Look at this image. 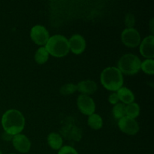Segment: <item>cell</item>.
Masks as SVG:
<instances>
[{"label": "cell", "instance_id": "1", "mask_svg": "<svg viewBox=\"0 0 154 154\" xmlns=\"http://www.w3.org/2000/svg\"><path fill=\"white\" fill-rule=\"evenodd\" d=\"M2 125L5 132L11 135L20 134L25 126V118L20 111L10 109L2 117Z\"/></svg>", "mask_w": 154, "mask_h": 154}, {"label": "cell", "instance_id": "2", "mask_svg": "<svg viewBox=\"0 0 154 154\" xmlns=\"http://www.w3.org/2000/svg\"><path fill=\"white\" fill-rule=\"evenodd\" d=\"M100 81L106 90L116 92L123 87V76L117 67H108L101 73Z\"/></svg>", "mask_w": 154, "mask_h": 154}, {"label": "cell", "instance_id": "3", "mask_svg": "<svg viewBox=\"0 0 154 154\" xmlns=\"http://www.w3.org/2000/svg\"><path fill=\"white\" fill-rule=\"evenodd\" d=\"M45 48L49 55L57 58L65 57L70 51L69 40L62 35H54L50 37Z\"/></svg>", "mask_w": 154, "mask_h": 154}, {"label": "cell", "instance_id": "4", "mask_svg": "<svg viewBox=\"0 0 154 154\" xmlns=\"http://www.w3.org/2000/svg\"><path fill=\"white\" fill-rule=\"evenodd\" d=\"M141 61L138 56L132 54H126L122 56L117 63V69L122 74L134 75L141 70Z\"/></svg>", "mask_w": 154, "mask_h": 154}, {"label": "cell", "instance_id": "5", "mask_svg": "<svg viewBox=\"0 0 154 154\" xmlns=\"http://www.w3.org/2000/svg\"><path fill=\"white\" fill-rule=\"evenodd\" d=\"M121 41L128 48H136L141 43V35L135 29L126 28L121 33Z\"/></svg>", "mask_w": 154, "mask_h": 154}, {"label": "cell", "instance_id": "6", "mask_svg": "<svg viewBox=\"0 0 154 154\" xmlns=\"http://www.w3.org/2000/svg\"><path fill=\"white\" fill-rule=\"evenodd\" d=\"M30 37L35 44L43 46L46 45L50 35L48 29L45 26L42 25H35L31 29Z\"/></svg>", "mask_w": 154, "mask_h": 154}, {"label": "cell", "instance_id": "7", "mask_svg": "<svg viewBox=\"0 0 154 154\" xmlns=\"http://www.w3.org/2000/svg\"><path fill=\"white\" fill-rule=\"evenodd\" d=\"M77 105L79 111L83 114L90 116L94 114L96 111V104L94 100L89 96L81 94L77 99Z\"/></svg>", "mask_w": 154, "mask_h": 154}, {"label": "cell", "instance_id": "8", "mask_svg": "<svg viewBox=\"0 0 154 154\" xmlns=\"http://www.w3.org/2000/svg\"><path fill=\"white\" fill-rule=\"evenodd\" d=\"M118 127L123 133L129 135H135L139 131L138 123L135 119L129 117H123L118 121Z\"/></svg>", "mask_w": 154, "mask_h": 154}, {"label": "cell", "instance_id": "9", "mask_svg": "<svg viewBox=\"0 0 154 154\" xmlns=\"http://www.w3.org/2000/svg\"><path fill=\"white\" fill-rule=\"evenodd\" d=\"M69 49L76 55L81 54L86 48V41L82 35L75 34L69 40Z\"/></svg>", "mask_w": 154, "mask_h": 154}, {"label": "cell", "instance_id": "10", "mask_svg": "<svg viewBox=\"0 0 154 154\" xmlns=\"http://www.w3.org/2000/svg\"><path fill=\"white\" fill-rule=\"evenodd\" d=\"M13 146L18 152L22 153H28L31 148V142L29 139L23 134H17L12 138Z\"/></svg>", "mask_w": 154, "mask_h": 154}, {"label": "cell", "instance_id": "11", "mask_svg": "<svg viewBox=\"0 0 154 154\" xmlns=\"http://www.w3.org/2000/svg\"><path fill=\"white\" fill-rule=\"evenodd\" d=\"M154 37L153 35L146 37L140 43L139 51L142 57L147 59H153L154 57Z\"/></svg>", "mask_w": 154, "mask_h": 154}, {"label": "cell", "instance_id": "12", "mask_svg": "<svg viewBox=\"0 0 154 154\" xmlns=\"http://www.w3.org/2000/svg\"><path fill=\"white\" fill-rule=\"evenodd\" d=\"M97 89L98 87L96 83L91 80L80 81L77 84V90L82 95H86V96L94 94L97 91Z\"/></svg>", "mask_w": 154, "mask_h": 154}, {"label": "cell", "instance_id": "13", "mask_svg": "<svg viewBox=\"0 0 154 154\" xmlns=\"http://www.w3.org/2000/svg\"><path fill=\"white\" fill-rule=\"evenodd\" d=\"M117 94L118 96L119 101H121L123 104L129 105L135 101V96L132 90H129L127 87H122L117 91Z\"/></svg>", "mask_w": 154, "mask_h": 154}, {"label": "cell", "instance_id": "14", "mask_svg": "<svg viewBox=\"0 0 154 154\" xmlns=\"http://www.w3.org/2000/svg\"><path fill=\"white\" fill-rule=\"evenodd\" d=\"M63 138L56 132H51L48 136V143L53 150H60L63 147Z\"/></svg>", "mask_w": 154, "mask_h": 154}, {"label": "cell", "instance_id": "15", "mask_svg": "<svg viewBox=\"0 0 154 154\" xmlns=\"http://www.w3.org/2000/svg\"><path fill=\"white\" fill-rule=\"evenodd\" d=\"M87 123L91 129L98 130V129H100L103 126V120H102V118L100 117V115L94 113V114L89 116Z\"/></svg>", "mask_w": 154, "mask_h": 154}, {"label": "cell", "instance_id": "16", "mask_svg": "<svg viewBox=\"0 0 154 154\" xmlns=\"http://www.w3.org/2000/svg\"><path fill=\"white\" fill-rule=\"evenodd\" d=\"M35 61L38 65H43L48 60L49 58V54L45 49V47H41L36 51L35 54Z\"/></svg>", "mask_w": 154, "mask_h": 154}, {"label": "cell", "instance_id": "17", "mask_svg": "<svg viewBox=\"0 0 154 154\" xmlns=\"http://www.w3.org/2000/svg\"><path fill=\"white\" fill-rule=\"evenodd\" d=\"M140 107L136 102H132L126 106V116L132 119H135L139 116Z\"/></svg>", "mask_w": 154, "mask_h": 154}, {"label": "cell", "instance_id": "18", "mask_svg": "<svg viewBox=\"0 0 154 154\" xmlns=\"http://www.w3.org/2000/svg\"><path fill=\"white\" fill-rule=\"evenodd\" d=\"M113 116L117 120L123 118L126 116V105L123 103H117L114 106L112 109Z\"/></svg>", "mask_w": 154, "mask_h": 154}, {"label": "cell", "instance_id": "19", "mask_svg": "<svg viewBox=\"0 0 154 154\" xmlns=\"http://www.w3.org/2000/svg\"><path fill=\"white\" fill-rule=\"evenodd\" d=\"M141 69L145 74L153 75L154 74V60L153 59H147L141 62Z\"/></svg>", "mask_w": 154, "mask_h": 154}, {"label": "cell", "instance_id": "20", "mask_svg": "<svg viewBox=\"0 0 154 154\" xmlns=\"http://www.w3.org/2000/svg\"><path fill=\"white\" fill-rule=\"evenodd\" d=\"M76 91L77 85L72 84V83H69V84H64L60 89V93L62 95H63V96H69V95L73 94Z\"/></svg>", "mask_w": 154, "mask_h": 154}, {"label": "cell", "instance_id": "21", "mask_svg": "<svg viewBox=\"0 0 154 154\" xmlns=\"http://www.w3.org/2000/svg\"><path fill=\"white\" fill-rule=\"evenodd\" d=\"M124 23L126 29L133 28L134 25L135 23V17L134 14H132V13L126 14V16H125Z\"/></svg>", "mask_w": 154, "mask_h": 154}, {"label": "cell", "instance_id": "22", "mask_svg": "<svg viewBox=\"0 0 154 154\" xmlns=\"http://www.w3.org/2000/svg\"><path fill=\"white\" fill-rule=\"evenodd\" d=\"M58 154H78V153L71 146H64L59 150Z\"/></svg>", "mask_w": 154, "mask_h": 154}, {"label": "cell", "instance_id": "23", "mask_svg": "<svg viewBox=\"0 0 154 154\" xmlns=\"http://www.w3.org/2000/svg\"><path fill=\"white\" fill-rule=\"evenodd\" d=\"M108 101H109L110 104L114 105H115L116 104L118 103L119 98H118V96H117V93H111V94L109 96V97H108Z\"/></svg>", "mask_w": 154, "mask_h": 154}, {"label": "cell", "instance_id": "24", "mask_svg": "<svg viewBox=\"0 0 154 154\" xmlns=\"http://www.w3.org/2000/svg\"><path fill=\"white\" fill-rule=\"evenodd\" d=\"M12 138H13V135H10V134L7 133V132H5L3 133L2 139L4 140V141H12Z\"/></svg>", "mask_w": 154, "mask_h": 154}, {"label": "cell", "instance_id": "25", "mask_svg": "<svg viewBox=\"0 0 154 154\" xmlns=\"http://www.w3.org/2000/svg\"><path fill=\"white\" fill-rule=\"evenodd\" d=\"M150 30H151L152 32H153V19H152L151 20H150Z\"/></svg>", "mask_w": 154, "mask_h": 154}, {"label": "cell", "instance_id": "26", "mask_svg": "<svg viewBox=\"0 0 154 154\" xmlns=\"http://www.w3.org/2000/svg\"><path fill=\"white\" fill-rule=\"evenodd\" d=\"M0 154H2V152H1V151H0Z\"/></svg>", "mask_w": 154, "mask_h": 154}, {"label": "cell", "instance_id": "27", "mask_svg": "<svg viewBox=\"0 0 154 154\" xmlns=\"http://www.w3.org/2000/svg\"><path fill=\"white\" fill-rule=\"evenodd\" d=\"M11 154H14V153H11Z\"/></svg>", "mask_w": 154, "mask_h": 154}]
</instances>
